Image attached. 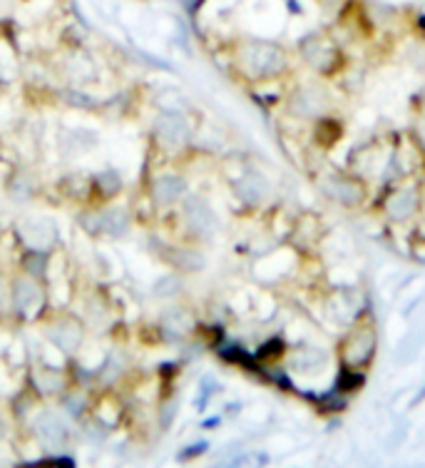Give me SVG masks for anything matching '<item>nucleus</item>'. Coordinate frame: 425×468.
<instances>
[{
  "instance_id": "nucleus-5",
  "label": "nucleus",
  "mask_w": 425,
  "mask_h": 468,
  "mask_svg": "<svg viewBox=\"0 0 425 468\" xmlns=\"http://www.w3.org/2000/svg\"><path fill=\"white\" fill-rule=\"evenodd\" d=\"M301 50H303V57H306L308 63L314 65L316 70H321V73H331L333 65H331V57H336V50H331L328 48L326 40L321 38H308L301 43Z\"/></svg>"
},
{
  "instance_id": "nucleus-7",
  "label": "nucleus",
  "mask_w": 425,
  "mask_h": 468,
  "mask_svg": "<svg viewBox=\"0 0 425 468\" xmlns=\"http://www.w3.org/2000/svg\"><path fill=\"white\" fill-rule=\"evenodd\" d=\"M418 205H420L418 194H415L413 189H403V192H395L393 197L386 202V212H388L395 222H403V219H408L410 214L418 212Z\"/></svg>"
},
{
  "instance_id": "nucleus-12",
  "label": "nucleus",
  "mask_w": 425,
  "mask_h": 468,
  "mask_svg": "<svg viewBox=\"0 0 425 468\" xmlns=\"http://www.w3.org/2000/svg\"><path fill=\"white\" fill-rule=\"evenodd\" d=\"M37 431H40V438H43L45 446H57L60 441H65V429L53 416H43V421L37 424Z\"/></svg>"
},
{
  "instance_id": "nucleus-17",
  "label": "nucleus",
  "mask_w": 425,
  "mask_h": 468,
  "mask_svg": "<svg viewBox=\"0 0 425 468\" xmlns=\"http://www.w3.org/2000/svg\"><path fill=\"white\" fill-rule=\"evenodd\" d=\"M97 185H102V189H105V197H112V194L117 192L120 189V177L115 175V172H105V175H100L97 177Z\"/></svg>"
},
{
  "instance_id": "nucleus-3",
  "label": "nucleus",
  "mask_w": 425,
  "mask_h": 468,
  "mask_svg": "<svg viewBox=\"0 0 425 468\" xmlns=\"http://www.w3.org/2000/svg\"><path fill=\"white\" fill-rule=\"evenodd\" d=\"M185 217L189 222V227L202 237H209L211 232L216 230V217L211 212V207L202 200V197H187L185 202Z\"/></svg>"
},
{
  "instance_id": "nucleus-1",
  "label": "nucleus",
  "mask_w": 425,
  "mask_h": 468,
  "mask_svg": "<svg viewBox=\"0 0 425 468\" xmlns=\"http://www.w3.org/2000/svg\"><path fill=\"white\" fill-rule=\"evenodd\" d=\"M244 60H247L249 70H252L256 77H274L278 75L283 70V65H286V57H283L281 48L274 43H264V40H254V43L249 45Z\"/></svg>"
},
{
  "instance_id": "nucleus-2",
  "label": "nucleus",
  "mask_w": 425,
  "mask_h": 468,
  "mask_svg": "<svg viewBox=\"0 0 425 468\" xmlns=\"http://www.w3.org/2000/svg\"><path fill=\"white\" fill-rule=\"evenodd\" d=\"M328 197H333L336 202H341L343 207H358L366 200V187L356 177H346V175H331L323 182Z\"/></svg>"
},
{
  "instance_id": "nucleus-6",
  "label": "nucleus",
  "mask_w": 425,
  "mask_h": 468,
  "mask_svg": "<svg viewBox=\"0 0 425 468\" xmlns=\"http://www.w3.org/2000/svg\"><path fill=\"white\" fill-rule=\"evenodd\" d=\"M348 354H346V359H348V364H353V366H363V364H368L370 359H373V351H376V337H373V331H361L358 337H353L351 341H348Z\"/></svg>"
},
{
  "instance_id": "nucleus-11",
  "label": "nucleus",
  "mask_w": 425,
  "mask_h": 468,
  "mask_svg": "<svg viewBox=\"0 0 425 468\" xmlns=\"http://www.w3.org/2000/svg\"><path fill=\"white\" fill-rule=\"evenodd\" d=\"M343 135V127L341 122H336L333 118H321L319 120V127H316V140H319L323 147H331L336 144Z\"/></svg>"
},
{
  "instance_id": "nucleus-9",
  "label": "nucleus",
  "mask_w": 425,
  "mask_h": 468,
  "mask_svg": "<svg viewBox=\"0 0 425 468\" xmlns=\"http://www.w3.org/2000/svg\"><path fill=\"white\" fill-rule=\"evenodd\" d=\"M291 110H294L299 118H319V115L326 110V102L321 100V97H316V93H311V90H303V93L294 95Z\"/></svg>"
},
{
  "instance_id": "nucleus-19",
  "label": "nucleus",
  "mask_w": 425,
  "mask_h": 468,
  "mask_svg": "<svg viewBox=\"0 0 425 468\" xmlns=\"http://www.w3.org/2000/svg\"><path fill=\"white\" fill-rule=\"evenodd\" d=\"M321 3H323V6H328V8H333L336 3H341V0H321Z\"/></svg>"
},
{
  "instance_id": "nucleus-15",
  "label": "nucleus",
  "mask_w": 425,
  "mask_h": 468,
  "mask_svg": "<svg viewBox=\"0 0 425 468\" xmlns=\"http://www.w3.org/2000/svg\"><path fill=\"white\" fill-rule=\"evenodd\" d=\"M177 264H179V267H182V269H187V272H194V269L204 267V259L197 254V252H179Z\"/></svg>"
},
{
  "instance_id": "nucleus-18",
  "label": "nucleus",
  "mask_w": 425,
  "mask_h": 468,
  "mask_svg": "<svg viewBox=\"0 0 425 468\" xmlns=\"http://www.w3.org/2000/svg\"><path fill=\"white\" fill-rule=\"evenodd\" d=\"M423 399H425V389L418 393V396H415V399H413V406H415V404H420V401H423Z\"/></svg>"
},
{
  "instance_id": "nucleus-4",
  "label": "nucleus",
  "mask_w": 425,
  "mask_h": 468,
  "mask_svg": "<svg viewBox=\"0 0 425 468\" xmlns=\"http://www.w3.org/2000/svg\"><path fill=\"white\" fill-rule=\"evenodd\" d=\"M157 132H160V138L164 142L182 144L189 138V125H187V120L179 113H164L157 120Z\"/></svg>"
},
{
  "instance_id": "nucleus-10",
  "label": "nucleus",
  "mask_w": 425,
  "mask_h": 468,
  "mask_svg": "<svg viewBox=\"0 0 425 468\" xmlns=\"http://www.w3.org/2000/svg\"><path fill=\"white\" fill-rule=\"evenodd\" d=\"M366 386V374L363 371H358V368H341L339 376H336V384L333 389L339 393H356Z\"/></svg>"
},
{
  "instance_id": "nucleus-16",
  "label": "nucleus",
  "mask_w": 425,
  "mask_h": 468,
  "mask_svg": "<svg viewBox=\"0 0 425 468\" xmlns=\"http://www.w3.org/2000/svg\"><path fill=\"white\" fill-rule=\"evenodd\" d=\"M283 354V341L281 339H272V341H266L264 346L259 349V359L261 362H266V359H276V356Z\"/></svg>"
},
{
  "instance_id": "nucleus-8",
  "label": "nucleus",
  "mask_w": 425,
  "mask_h": 468,
  "mask_svg": "<svg viewBox=\"0 0 425 468\" xmlns=\"http://www.w3.org/2000/svg\"><path fill=\"white\" fill-rule=\"evenodd\" d=\"M152 194L160 205H172V202H177L179 197L185 194V180H182V177H174V175L160 177V180L154 182Z\"/></svg>"
},
{
  "instance_id": "nucleus-13",
  "label": "nucleus",
  "mask_w": 425,
  "mask_h": 468,
  "mask_svg": "<svg viewBox=\"0 0 425 468\" xmlns=\"http://www.w3.org/2000/svg\"><path fill=\"white\" fill-rule=\"evenodd\" d=\"M100 230L112 234V237H117V234H122V232L127 230V214L120 212V209H112V212L102 214V217H100Z\"/></svg>"
},
{
  "instance_id": "nucleus-14",
  "label": "nucleus",
  "mask_w": 425,
  "mask_h": 468,
  "mask_svg": "<svg viewBox=\"0 0 425 468\" xmlns=\"http://www.w3.org/2000/svg\"><path fill=\"white\" fill-rule=\"evenodd\" d=\"M37 301H40V297H37V289L32 287L30 281H18L15 284V304H18L20 312H28Z\"/></svg>"
}]
</instances>
